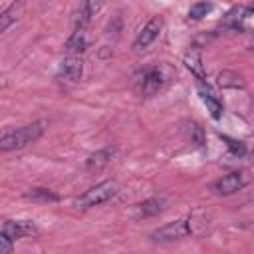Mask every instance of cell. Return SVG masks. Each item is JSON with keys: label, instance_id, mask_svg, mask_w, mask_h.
Returning <instances> with one entry per match:
<instances>
[{"label": "cell", "instance_id": "obj_1", "mask_svg": "<svg viewBox=\"0 0 254 254\" xmlns=\"http://www.w3.org/2000/svg\"><path fill=\"white\" fill-rule=\"evenodd\" d=\"M177 71L171 64H149L141 69L135 71L133 75V85H135V91L143 97H151V95H157L159 91H163L173 79H175Z\"/></svg>", "mask_w": 254, "mask_h": 254}, {"label": "cell", "instance_id": "obj_2", "mask_svg": "<svg viewBox=\"0 0 254 254\" xmlns=\"http://www.w3.org/2000/svg\"><path fill=\"white\" fill-rule=\"evenodd\" d=\"M208 226V218L206 214H200V212H194L190 216H183V218H177L161 228H157L155 232H151V240L153 242H159V244H171V242H179L187 236H192V234H198L202 232L204 228Z\"/></svg>", "mask_w": 254, "mask_h": 254}, {"label": "cell", "instance_id": "obj_3", "mask_svg": "<svg viewBox=\"0 0 254 254\" xmlns=\"http://www.w3.org/2000/svg\"><path fill=\"white\" fill-rule=\"evenodd\" d=\"M44 125H46L44 121H34V123H28L24 127L6 131L0 139V149L6 153V151H16V149H22V147L34 143L44 133V129H46Z\"/></svg>", "mask_w": 254, "mask_h": 254}, {"label": "cell", "instance_id": "obj_4", "mask_svg": "<svg viewBox=\"0 0 254 254\" xmlns=\"http://www.w3.org/2000/svg\"><path fill=\"white\" fill-rule=\"evenodd\" d=\"M117 183L115 181H103L95 187H91L89 190H85L81 196H77L73 200V206L79 208V210H87V208H93V206H99L107 200H111L115 194H117Z\"/></svg>", "mask_w": 254, "mask_h": 254}, {"label": "cell", "instance_id": "obj_5", "mask_svg": "<svg viewBox=\"0 0 254 254\" xmlns=\"http://www.w3.org/2000/svg\"><path fill=\"white\" fill-rule=\"evenodd\" d=\"M248 183H250V177H248L246 173H242V171H232V173L220 177L218 181H214L212 187H210V190H212L214 194H218V196H230V194L242 190Z\"/></svg>", "mask_w": 254, "mask_h": 254}, {"label": "cell", "instance_id": "obj_6", "mask_svg": "<svg viewBox=\"0 0 254 254\" xmlns=\"http://www.w3.org/2000/svg\"><path fill=\"white\" fill-rule=\"evenodd\" d=\"M161 30H163V18L153 16V18L141 28V32L137 34V38H135V42H133V50H135V52L147 50V48L159 38Z\"/></svg>", "mask_w": 254, "mask_h": 254}, {"label": "cell", "instance_id": "obj_7", "mask_svg": "<svg viewBox=\"0 0 254 254\" xmlns=\"http://www.w3.org/2000/svg\"><path fill=\"white\" fill-rule=\"evenodd\" d=\"M83 73V60L81 56H65L60 62L58 67V77L65 81H77Z\"/></svg>", "mask_w": 254, "mask_h": 254}, {"label": "cell", "instance_id": "obj_8", "mask_svg": "<svg viewBox=\"0 0 254 254\" xmlns=\"http://www.w3.org/2000/svg\"><path fill=\"white\" fill-rule=\"evenodd\" d=\"M2 234H6L12 240L38 234V226L32 220H6L2 224Z\"/></svg>", "mask_w": 254, "mask_h": 254}, {"label": "cell", "instance_id": "obj_9", "mask_svg": "<svg viewBox=\"0 0 254 254\" xmlns=\"http://www.w3.org/2000/svg\"><path fill=\"white\" fill-rule=\"evenodd\" d=\"M196 87H198V95L202 99V103L206 105V109L210 111V117L212 119H220L222 115V101L218 99V95L212 91V87L204 81H196Z\"/></svg>", "mask_w": 254, "mask_h": 254}, {"label": "cell", "instance_id": "obj_10", "mask_svg": "<svg viewBox=\"0 0 254 254\" xmlns=\"http://www.w3.org/2000/svg\"><path fill=\"white\" fill-rule=\"evenodd\" d=\"M115 153H117L115 147H103V149L91 153V155L87 157V161H85V171H89V173H99L101 169H105V167L111 163V159L115 157Z\"/></svg>", "mask_w": 254, "mask_h": 254}, {"label": "cell", "instance_id": "obj_11", "mask_svg": "<svg viewBox=\"0 0 254 254\" xmlns=\"http://www.w3.org/2000/svg\"><path fill=\"white\" fill-rule=\"evenodd\" d=\"M167 208V200L161 198V196H153V198H147L143 202H139L135 206V216L137 218H147V216H155L159 212H163Z\"/></svg>", "mask_w": 254, "mask_h": 254}, {"label": "cell", "instance_id": "obj_12", "mask_svg": "<svg viewBox=\"0 0 254 254\" xmlns=\"http://www.w3.org/2000/svg\"><path fill=\"white\" fill-rule=\"evenodd\" d=\"M254 16V6H234L226 16H224V26L232 30H242V24L246 18Z\"/></svg>", "mask_w": 254, "mask_h": 254}, {"label": "cell", "instance_id": "obj_13", "mask_svg": "<svg viewBox=\"0 0 254 254\" xmlns=\"http://www.w3.org/2000/svg\"><path fill=\"white\" fill-rule=\"evenodd\" d=\"M85 48H87V34L83 28H75L65 42V52L67 56H81Z\"/></svg>", "mask_w": 254, "mask_h": 254}, {"label": "cell", "instance_id": "obj_14", "mask_svg": "<svg viewBox=\"0 0 254 254\" xmlns=\"http://www.w3.org/2000/svg\"><path fill=\"white\" fill-rule=\"evenodd\" d=\"M99 8H101V2H83V4H79V8L73 14V26L85 30V26L89 24L91 16H95V12Z\"/></svg>", "mask_w": 254, "mask_h": 254}, {"label": "cell", "instance_id": "obj_15", "mask_svg": "<svg viewBox=\"0 0 254 254\" xmlns=\"http://www.w3.org/2000/svg\"><path fill=\"white\" fill-rule=\"evenodd\" d=\"M185 64L187 67L196 75V81H204V71H202V58L196 46H192L187 54H185Z\"/></svg>", "mask_w": 254, "mask_h": 254}, {"label": "cell", "instance_id": "obj_16", "mask_svg": "<svg viewBox=\"0 0 254 254\" xmlns=\"http://www.w3.org/2000/svg\"><path fill=\"white\" fill-rule=\"evenodd\" d=\"M26 198L36 200V202H58V200H60V196H58L54 190H50V189H42V187H34V189H30V190L26 192Z\"/></svg>", "mask_w": 254, "mask_h": 254}, {"label": "cell", "instance_id": "obj_17", "mask_svg": "<svg viewBox=\"0 0 254 254\" xmlns=\"http://www.w3.org/2000/svg\"><path fill=\"white\" fill-rule=\"evenodd\" d=\"M218 85H222V87H234L236 89V87H244V81H242V77L238 73L224 69V71L218 73Z\"/></svg>", "mask_w": 254, "mask_h": 254}, {"label": "cell", "instance_id": "obj_18", "mask_svg": "<svg viewBox=\"0 0 254 254\" xmlns=\"http://www.w3.org/2000/svg\"><path fill=\"white\" fill-rule=\"evenodd\" d=\"M210 10H212V4H210V2H194V4L189 8V18H190V20H200V18H204Z\"/></svg>", "mask_w": 254, "mask_h": 254}, {"label": "cell", "instance_id": "obj_19", "mask_svg": "<svg viewBox=\"0 0 254 254\" xmlns=\"http://www.w3.org/2000/svg\"><path fill=\"white\" fill-rule=\"evenodd\" d=\"M14 12H16V4H12L10 8H6V10L0 14V32H6V30H8V26L16 20Z\"/></svg>", "mask_w": 254, "mask_h": 254}, {"label": "cell", "instance_id": "obj_20", "mask_svg": "<svg viewBox=\"0 0 254 254\" xmlns=\"http://www.w3.org/2000/svg\"><path fill=\"white\" fill-rule=\"evenodd\" d=\"M12 244H14L12 238H8L6 234H0V254H12Z\"/></svg>", "mask_w": 254, "mask_h": 254}, {"label": "cell", "instance_id": "obj_21", "mask_svg": "<svg viewBox=\"0 0 254 254\" xmlns=\"http://www.w3.org/2000/svg\"><path fill=\"white\" fill-rule=\"evenodd\" d=\"M226 141H228V147H230V149H232L236 155H238V153H240V155L244 153V145H242V143H238V141H232V139H226Z\"/></svg>", "mask_w": 254, "mask_h": 254}]
</instances>
